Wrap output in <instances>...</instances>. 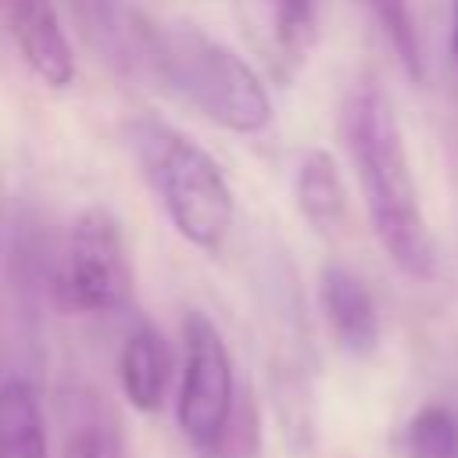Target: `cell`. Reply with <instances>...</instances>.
<instances>
[{
    "mask_svg": "<svg viewBox=\"0 0 458 458\" xmlns=\"http://www.w3.org/2000/svg\"><path fill=\"white\" fill-rule=\"evenodd\" d=\"M344 140L358 172L372 233L390 261L411 276L429 279L437 268V247L411 182L404 136L397 129L390 100L372 86H354L344 104Z\"/></svg>",
    "mask_w": 458,
    "mask_h": 458,
    "instance_id": "obj_1",
    "label": "cell"
},
{
    "mask_svg": "<svg viewBox=\"0 0 458 458\" xmlns=\"http://www.w3.org/2000/svg\"><path fill=\"white\" fill-rule=\"evenodd\" d=\"M122 143L172 229L197 250H218L236 218L233 190L218 161L182 129L154 114L129 118L122 125Z\"/></svg>",
    "mask_w": 458,
    "mask_h": 458,
    "instance_id": "obj_2",
    "label": "cell"
},
{
    "mask_svg": "<svg viewBox=\"0 0 458 458\" xmlns=\"http://www.w3.org/2000/svg\"><path fill=\"white\" fill-rule=\"evenodd\" d=\"M150 82L229 132L250 136L272 122V97L261 75L236 50L186 21L157 25Z\"/></svg>",
    "mask_w": 458,
    "mask_h": 458,
    "instance_id": "obj_3",
    "label": "cell"
},
{
    "mask_svg": "<svg viewBox=\"0 0 458 458\" xmlns=\"http://www.w3.org/2000/svg\"><path fill=\"white\" fill-rule=\"evenodd\" d=\"M57 293L64 308L86 315H111L132 301V261L122 222L93 204L75 215L57 268Z\"/></svg>",
    "mask_w": 458,
    "mask_h": 458,
    "instance_id": "obj_4",
    "label": "cell"
},
{
    "mask_svg": "<svg viewBox=\"0 0 458 458\" xmlns=\"http://www.w3.org/2000/svg\"><path fill=\"white\" fill-rule=\"evenodd\" d=\"M233 358L218 326L204 311L182 318V365L175 394V422L197 451H215L233 419Z\"/></svg>",
    "mask_w": 458,
    "mask_h": 458,
    "instance_id": "obj_5",
    "label": "cell"
},
{
    "mask_svg": "<svg viewBox=\"0 0 458 458\" xmlns=\"http://www.w3.org/2000/svg\"><path fill=\"white\" fill-rule=\"evenodd\" d=\"M75 18L93 50L125 75L147 79L154 68L157 25L122 0H75Z\"/></svg>",
    "mask_w": 458,
    "mask_h": 458,
    "instance_id": "obj_6",
    "label": "cell"
},
{
    "mask_svg": "<svg viewBox=\"0 0 458 458\" xmlns=\"http://www.w3.org/2000/svg\"><path fill=\"white\" fill-rule=\"evenodd\" d=\"M7 32L21 61L50 86L64 89L75 79V50L57 21L54 0H4Z\"/></svg>",
    "mask_w": 458,
    "mask_h": 458,
    "instance_id": "obj_7",
    "label": "cell"
},
{
    "mask_svg": "<svg viewBox=\"0 0 458 458\" xmlns=\"http://www.w3.org/2000/svg\"><path fill=\"white\" fill-rule=\"evenodd\" d=\"M61 458H122V426L111 404L89 386L72 383L57 397Z\"/></svg>",
    "mask_w": 458,
    "mask_h": 458,
    "instance_id": "obj_8",
    "label": "cell"
},
{
    "mask_svg": "<svg viewBox=\"0 0 458 458\" xmlns=\"http://www.w3.org/2000/svg\"><path fill=\"white\" fill-rule=\"evenodd\" d=\"M318 304L347 354H372L379 344V315L369 286L344 265H326L318 276Z\"/></svg>",
    "mask_w": 458,
    "mask_h": 458,
    "instance_id": "obj_9",
    "label": "cell"
},
{
    "mask_svg": "<svg viewBox=\"0 0 458 458\" xmlns=\"http://www.w3.org/2000/svg\"><path fill=\"white\" fill-rule=\"evenodd\" d=\"M172 369H175V354L161 336V329L150 322H136L122 340V354H118V383L125 401L136 411H157L168 397Z\"/></svg>",
    "mask_w": 458,
    "mask_h": 458,
    "instance_id": "obj_10",
    "label": "cell"
},
{
    "mask_svg": "<svg viewBox=\"0 0 458 458\" xmlns=\"http://www.w3.org/2000/svg\"><path fill=\"white\" fill-rule=\"evenodd\" d=\"M0 458H50L43 404L18 376L0 383Z\"/></svg>",
    "mask_w": 458,
    "mask_h": 458,
    "instance_id": "obj_11",
    "label": "cell"
},
{
    "mask_svg": "<svg viewBox=\"0 0 458 458\" xmlns=\"http://www.w3.org/2000/svg\"><path fill=\"white\" fill-rule=\"evenodd\" d=\"M293 197L311 229L333 233L344 222L347 193L340 182V168L326 150H308L301 157L297 175H293Z\"/></svg>",
    "mask_w": 458,
    "mask_h": 458,
    "instance_id": "obj_12",
    "label": "cell"
},
{
    "mask_svg": "<svg viewBox=\"0 0 458 458\" xmlns=\"http://www.w3.org/2000/svg\"><path fill=\"white\" fill-rule=\"evenodd\" d=\"M404 458H458V411L447 404H422L401 433Z\"/></svg>",
    "mask_w": 458,
    "mask_h": 458,
    "instance_id": "obj_13",
    "label": "cell"
},
{
    "mask_svg": "<svg viewBox=\"0 0 458 458\" xmlns=\"http://www.w3.org/2000/svg\"><path fill=\"white\" fill-rule=\"evenodd\" d=\"M268 14V32L286 61H301L315 39L318 25V0H265Z\"/></svg>",
    "mask_w": 458,
    "mask_h": 458,
    "instance_id": "obj_14",
    "label": "cell"
},
{
    "mask_svg": "<svg viewBox=\"0 0 458 458\" xmlns=\"http://www.w3.org/2000/svg\"><path fill=\"white\" fill-rule=\"evenodd\" d=\"M365 11L376 18V25L383 29V36L390 39L397 61L404 64L408 79H422V47H419V29L411 18L408 0H361Z\"/></svg>",
    "mask_w": 458,
    "mask_h": 458,
    "instance_id": "obj_15",
    "label": "cell"
},
{
    "mask_svg": "<svg viewBox=\"0 0 458 458\" xmlns=\"http://www.w3.org/2000/svg\"><path fill=\"white\" fill-rule=\"evenodd\" d=\"M454 54H458V0H454Z\"/></svg>",
    "mask_w": 458,
    "mask_h": 458,
    "instance_id": "obj_16",
    "label": "cell"
}]
</instances>
